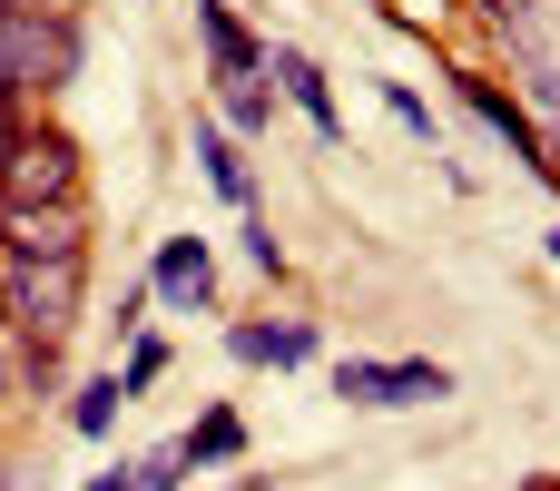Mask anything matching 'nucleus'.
<instances>
[{"label": "nucleus", "mask_w": 560, "mask_h": 491, "mask_svg": "<svg viewBox=\"0 0 560 491\" xmlns=\"http://www.w3.org/2000/svg\"><path fill=\"white\" fill-rule=\"evenodd\" d=\"M0 295H10V325H20V344H69V335H79V305H89V266L0 256Z\"/></svg>", "instance_id": "1"}, {"label": "nucleus", "mask_w": 560, "mask_h": 491, "mask_svg": "<svg viewBox=\"0 0 560 491\" xmlns=\"http://www.w3.org/2000/svg\"><path fill=\"white\" fill-rule=\"evenodd\" d=\"M79 79V20L59 10H0V89L30 98V89H69Z\"/></svg>", "instance_id": "2"}, {"label": "nucleus", "mask_w": 560, "mask_h": 491, "mask_svg": "<svg viewBox=\"0 0 560 491\" xmlns=\"http://www.w3.org/2000/svg\"><path fill=\"white\" fill-rule=\"evenodd\" d=\"M79 187H89V157H79L69 128H20L0 148V197L10 207H69Z\"/></svg>", "instance_id": "3"}, {"label": "nucleus", "mask_w": 560, "mask_h": 491, "mask_svg": "<svg viewBox=\"0 0 560 491\" xmlns=\"http://www.w3.org/2000/svg\"><path fill=\"white\" fill-rule=\"evenodd\" d=\"M0 256L89 266V197H69V207H10V197H0Z\"/></svg>", "instance_id": "4"}, {"label": "nucleus", "mask_w": 560, "mask_h": 491, "mask_svg": "<svg viewBox=\"0 0 560 491\" xmlns=\"http://www.w3.org/2000/svg\"><path fill=\"white\" fill-rule=\"evenodd\" d=\"M463 98H472V118H482V128H492V138H502V148H512V157H522V167H532L541 187H560V148L541 138V128H532V108H522V98H512L502 79L463 69Z\"/></svg>", "instance_id": "5"}, {"label": "nucleus", "mask_w": 560, "mask_h": 491, "mask_svg": "<svg viewBox=\"0 0 560 491\" xmlns=\"http://www.w3.org/2000/svg\"><path fill=\"white\" fill-rule=\"evenodd\" d=\"M335 394L345 404H374V413H404V404H443L453 374L443 364H364V354H345L335 364Z\"/></svg>", "instance_id": "6"}, {"label": "nucleus", "mask_w": 560, "mask_h": 491, "mask_svg": "<svg viewBox=\"0 0 560 491\" xmlns=\"http://www.w3.org/2000/svg\"><path fill=\"white\" fill-rule=\"evenodd\" d=\"M266 79H285V98L315 118V138H325V148H345V108H335V79H325L305 49H285V39H276V49H266Z\"/></svg>", "instance_id": "7"}, {"label": "nucleus", "mask_w": 560, "mask_h": 491, "mask_svg": "<svg viewBox=\"0 0 560 491\" xmlns=\"http://www.w3.org/2000/svg\"><path fill=\"white\" fill-rule=\"evenodd\" d=\"M148 295H158V305H177V315H197V305L217 295V256H207V236H167V246H158Z\"/></svg>", "instance_id": "8"}, {"label": "nucleus", "mask_w": 560, "mask_h": 491, "mask_svg": "<svg viewBox=\"0 0 560 491\" xmlns=\"http://www.w3.org/2000/svg\"><path fill=\"white\" fill-rule=\"evenodd\" d=\"M197 39H207V69H217V89L226 79H266V39L226 10V0H197Z\"/></svg>", "instance_id": "9"}, {"label": "nucleus", "mask_w": 560, "mask_h": 491, "mask_svg": "<svg viewBox=\"0 0 560 491\" xmlns=\"http://www.w3.org/2000/svg\"><path fill=\"white\" fill-rule=\"evenodd\" d=\"M197 157H207V187H217L226 207H256V177H246V157H236L226 118H197Z\"/></svg>", "instance_id": "10"}, {"label": "nucleus", "mask_w": 560, "mask_h": 491, "mask_svg": "<svg viewBox=\"0 0 560 491\" xmlns=\"http://www.w3.org/2000/svg\"><path fill=\"white\" fill-rule=\"evenodd\" d=\"M226 354H236V364H305V354H315V325H305V315H295V325H236Z\"/></svg>", "instance_id": "11"}, {"label": "nucleus", "mask_w": 560, "mask_h": 491, "mask_svg": "<svg viewBox=\"0 0 560 491\" xmlns=\"http://www.w3.org/2000/svg\"><path fill=\"white\" fill-rule=\"evenodd\" d=\"M177 453H187V472H217V463H236V453H246V423H236V413L217 404V413H207L197 433H177Z\"/></svg>", "instance_id": "12"}, {"label": "nucleus", "mask_w": 560, "mask_h": 491, "mask_svg": "<svg viewBox=\"0 0 560 491\" xmlns=\"http://www.w3.org/2000/svg\"><path fill=\"white\" fill-rule=\"evenodd\" d=\"M217 98H226V128H236V138H256V128H276V98H266V79H226Z\"/></svg>", "instance_id": "13"}, {"label": "nucleus", "mask_w": 560, "mask_h": 491, "mask_svg": "<svg viewBox=\"0 0 560 491\" xmlns=\"http://www.w3.org/2000/svg\"><path fill=\"white\" fill-rule=\"evenodd\" d=\"M118 404H128V384H118V374H89V384H79V404H69V423H79V433H108V423H118Z\"/></svg>", "instance_id": "14"}, {"label": "nucleus", "mask_w": 560, "mask_h": 491, "mask_svg": "<svg viewBox=\"0 0 560 491\" xmlns=\"http://www.w3.org/2000/svg\"><path fill=\"white\" fill-rule=\"evenodd\" d=\"M177 482H187V453H177V443H158V453L128 463V491H177Z\"/></svg>", "instance_id": "15"}, {"label": "nucleus", "mask_w": 560, "mask_h": 491, "mask_svg": "<svg viewBox=\"0 0 560 491\" xmlns=\"http://www.w3.org/2000/svg\"><path fill=\"white\" fill-rule=\"evenodd\" d=\"M158 374H167V344H128V364H118V384H128V394H148Z\"/></svg>", "instance_id": "16"}, {"label": "nucleus", "mask_w": 560, "mask_h": 491, "mask_svg": "<svg viewBox=\"0 0 560 491\" xmlns=\"http://www.w3.org/2000/svg\"><path fill=\"white\" fill-rule=\"evenodd\" d=\"M246 266H256V276H285V246H276L266 226H246Z\"/></svg>", "instance_id": "17"}, {"label": "nucleus", "mask_w": 560, "mask_h": 491, "mask_svg": "<svg viewBox=\"0 0 560 491\" xmlns=\"http://www.w3.org/2000/svg\"><path fill=\"white\" fill-rule=\"evenodd\" d=\"M522 89H532V98H541V108H551V118H560V69H532Z\"/></svg>", "instance_id": "18"}, {"label": "nucleus", "mask_w": 560, "mask_h": 491, "mask_svg": "<svg viewBox=\"0 0 560 491\" xmlns=\"http://www.w3.org/2000/svg\"><path fill=\"white\" fill-rule=\"evenodd\" d=\"M20 128H30V118H20V98H10V89H0V148H10V138H20Z\"/></svg>", "instance_id": "19"}, {"label": "nucleus", "mask_w": 560, "mask_h": 491, "mask_svg": "<svg viewBox=\"0 0 560 491\" xmlns=\"http://www.w3.org/2000/svg\"><path fill=\"white\" fill-rule=\"evenodd\" d=\"M89 491H128V472H98V482H89Z\"/></svg>", "instance_id": "20"}, {"label": "nucleus", "mask_w": 560, "mask_h": 491, "mask_svg": "<svg viewBox=\"0 0 560 491\" xmlns=\"http://www.w3.org/2000/svg\"><path fill=\"white\" fill-rule=\"evenodd\" d=\"M0 10H39V0H0Z\"/></svg>", "instance_id": "21"}, {"label": "nucleus", "mask_w": 560, "mask_h": 491, "mask_svg": "<svg viewBox=\"0 0 560 491\" xmlns=\"http://www.w3.org/2000/svg\"><path fill=\"white\" fill-rule=\"evenodd\" d=\"M0 335H10V295H0Z\"/></svg>", "instance_id": "22"}, {"label": "nucleus", "mask_w": 560, "mask_h": 491, "mask_svg": "<svg viewBox=\"0 0 560 491\" xmlns=\"http://www.w3.org/2000/svg\"><path fill=\"white\" fill-rule=\"evenodd\" d=\"M551 256H560V226H551Z\"/></svg>", "instance_id": "23"}]
</instances>
